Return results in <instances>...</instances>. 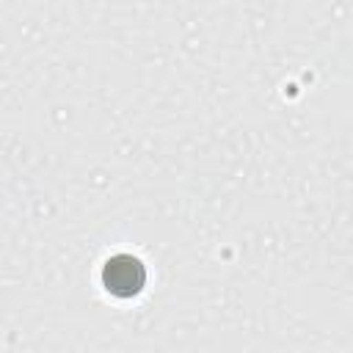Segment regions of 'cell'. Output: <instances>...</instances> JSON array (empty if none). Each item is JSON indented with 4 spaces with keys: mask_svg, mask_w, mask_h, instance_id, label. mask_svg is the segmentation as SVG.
Returning <instances> with one entry per match:
<instances>
[{
    "mask_svg": "<svg viewBox=\"0 0 353 353\" xmlns=\"http://www.w3.org/2000/svg\"><path fill=\"white\" fill-rule=\"evenodd\" d=\"M102 281H105V287H108L113 295L127 298V295H135V292L143 287L146 270H143V265H141L135 256L119 254V256H113V259L105 265Z\"/></svg>",
    "mask_w": 353,
    "mask_h": 353,
    "instance_id": "6da1fadb",
    "label": "cell"
}]
</instances>
